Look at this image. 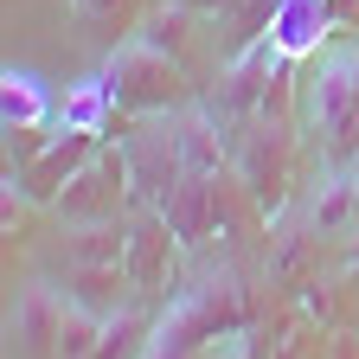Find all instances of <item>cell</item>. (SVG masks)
Returning <instances> with one entry per match:
<instances>
[{
	"label": "cell",
	"instance_id": "9a60e30c",
	"mask_svg": "<svg viewBox=\"0 0 359 359\" xmlns=\"http://www.w3.org/2000/svg\"><path fill=\"white\" fill-rule=\"evenodd\" d=\"M269 39H276V52L295 65L314 39H321V0H283L276 7V26H269Z\"/></svg>",
	"mask_w": 359,
	"mask_h": 359
},
{
	"label": "cell",
	"instance_id": "6da1fadb",
	"mask_svg": "<svg viewBox=\"0 0 359 359\" xmlns=\"http://www.w3.org/2000/svg\"><path fill=\"white\" fill-rule=\"evenodd\" d=\"M103 77H109V97H116L122 116H167V109L193 103L187 65H180L161 39H148V32H128L122 45H109Z\"/></svg>",
	"mask_w": 359,
	"mask_h": 359
},
{
	"label": "cell",
	"instance_id": "9c48e42d",
	"mask_svg": "<svg viewBox=\"0 0 359 359\" xmlns=\"http://www.w3.org/2000/svg\"><path fill=\"white\" fill-rule=\"evenodd\" d=\"M58 327H65V295L45 289V283H26L13 295V353L20 359H52L58 353Z\"/></svg>",
	"mask_w": 359,
	"mask_h": 359
},
{
	"label": "cell",
	"instance_id": "52a82bcc",
	"mask_svg": "<svg viewBox=\"0 0 359 359\" xmlns=\"http://www.w3.org/2000/svg\"><path fill=\"white\" fill-rule=\"evenodd\" d=\"M103 148V135L97 128H65V135H52L39 154H26V167H20V193L32 199V205H52L71 180L90 167V154Z\"/></svg>",
	"mask_w": 359,
	"mask_h": 359
},
{
	"label": "cell",
	"instance_id": "7402d4cb",
	"mask_svg": "<svg viewBox=\"0 0 359 359\" xmlns=\"http://www.w3.org/2000/svg\"><path fill=\"white\" fill-rule=\"evenodd\" d=\"M148 359H199V353H154V346H148Z\"/></svg>",
	"mask_w": 359,
	"mask_h": 359
},
{
	"label": "cell",
	"instance_id": "277c9868",
	"mask_svg": "<svg viewBox=\"0 0 359 359\" xmlns=\"http://www.w3.org/2000/svg\"><path fill=\"white\" fill-rule=\"evenodd\" d=\"M122 154H128V173H135V199L161 205L173 193V180L187 173V161H180V109L135 116V128L122 135Z\"/></svg>",
	"mask_w": 359,
	"mask_h": 359
},
{
	"label": "cell",
	"instance_id": "2e32d148",
	"mask_svg": "<svg viewBox=\"0 0 359 359\" xmlns=\"http://www.w3.org/2000/svg\"><path fill=\"white\" fill-rule=\"evenodd\" d=\"M148 346H154V314H142V308H116L109 327H103L97 359H148Z\"/></svg>",
	"mask_w": 359,
	"mask_h": 359
},
{
	"label": "cell",
	"instance_id": "7a4b0ae2",
	"mask_svg": "<svg viewBox=\"0 0 359 359\" xmlns=\"http://www.w3.org/2000/svg\"><path fill=\"white\" fill-rule=\"evenodd\" d=\"M302 122L321 135L327 161H353L359 154V71H353V45H334V52H321L308 65Z\"/></svg>",
	"mask_w": 359,
	"mask_h": 359
},
{
	"label": "cell",
	"instance_id": "5b68a950",
	"mask_svg": "<svg viewBox=\"0 0 359 359\" xmlns=\"http://www.w3.org/2000/svg\"><path fill=\"white\" fill-rule=\"evenodd\" d=\"M128 199H135L128 154H122V148H97V154H90V167L52 199V212H58L65 224H103V218H122Z\"/></svg>",
	"mask_w": 359,
	"mask_h": 359
},
{
	"label": "cell",
	"instance_id": "30bf717a",
	"mask_svg": "<svg viewBox=\"0 0 359 359\" xmlns=\"http://www.w3.org/2000/svg\"><path fill=\"white\" fill-rule=\"evenodd\" d=\"M224 128L212 103H187L180 109V161H187V173H224L231 167V142H224Z\"/></svg>",
	"mask_w": 359,
	"mask_h": 359
},
{
	"label": "cell",
	"instance_id": "7c38bea8",
	"mask_svg": "<svg viewBox=\"0 0 359 359\" xmlns=\"http://www.w3.org/2000/svg\"><path fill=\"white\" fill-rule=\"evenodd\" d=\"M45 116H52V103H45V83L32 71H7L0 77V122H7V135H39Z\"/></svg>",
	"mask_w": 359,
	"mask_h": 359
},
{
	"label": "cell",
	"instance_id": "ba28073f",
	"mask_svg": "<svg viewBox=\"0 0 359 359\" xmlns=\"http://www.w3.org/2000/svg\"><path fill=\"white\" fill-rule=\"evenodd\" d=\"M180 244L173 238V224H167V212L161 205H142V218L128 224V257H122V269H128V283L142 289V295H167L173 289V269H180Z\"/></svg>",
	"mask_w": 359,
	"mask_h": 359
},
{
	"label": "cell",
	"instance_id": "ffe728a7",
	"mask_svg": "<svg viewBox=\"0 0 359 359\" xmlns=\"http://www.w3.org/2000/svg\"><path fill=\"white\" fill-rule=\"evenodd\" d=\"M65 7H71L90 32H97L103 45H116V32L135 20V0H65Z\"/></svg>",
	"mask_w": 359,
	"mask_h": 359
},
{
	"label": "cell",
	"instance_id": "8992f818",
	"mask_svg": "<svg viewBox=\"0 0 359 359\" xmlns=\"http://www.w3.org/2000/svg\"><path fill=\"white\" fill-rule=\"evenodd\" d=\"M231 187H238L231 167H224V173H180V180H173V193L161 199V212H167L173 238L187 244V250L231 224Z\"/></svg>",
	"mask_w": 359,
	"mask_h": 359
},
{
	"label": "cell",
	"instance_id": "d6986e66",
	"mask_svg": "<svg viewBox=\"0 0 359 359\" xmlns=\"http://www.w3.org/2000/svg\"><path fill=\"white\" fill-rule=\"evenodd\" d=\"M193 7H180V0H167V7H154L148 13V39H161L167 45V52L180 58V65H187V52H193Z\"/></svg>",
	"mask_w": 359,
	"mask_h": 359
},
{
	"label": "cell",
	"instance_id": "8fae6325",
	"mask_svg": "<svg viewBox=\"0 0 359 359\" xmlns=\"http://www.w3.org/2000/svg\"><path fill=\"white\" fill-rule=\"evenodd\" d=\"M122 289H135L122 263H65V302H77V308L116 314L122 308Z\"/></svg>",
	"mask_w": 359,
	"mask_h": 359
},
{
	"label": "cell",
	"instance_id": "4fadbf2b",
	"mask_svg": "<svg viewBox=\"0 0 359 359\" xmlns=\"http://www.w3.org/2000/svg\"><path fill=\"white\" fill-rule=\"evenodd\" d=\"M128 257V224L103 218V224H65V263H122Z\"/></svg>",
	"mask_w": 359,
	"mask_h": 359
},
{
	"label": "cell",
	"instance_id": "44dd1931",
	"mask_svg": "<svg viewBox=\"0 0 359 359\" xmlns=\"http://www.w3.org/2000/svg\"><path fill=\"white\" fill-rule=\"evenodd\" d=\"M180 7H193V13H199V20H218V13H224V7H231V0H180Z\"/></svg>",
	"mask_w": 359,
	"mask_h": 359
},
{
	"label": "cell",
	"instance_id": "3957f363",
	"mask_svg": "<svg viewBox=\"0 0 359 359\" xmlns=\"http://www.w3.org/2000/svg\"><path fill=\"white\" fill-rule=\"evenodd\" d=\"M231 173L244 180V199L257 212H276L289 199V173H295V116H250L238 128Z\"/></svg>",
	"mask_w": 359,
	"mask_h": 359
},
{
	"label": "cell",
	"instance_id": "e0dca14e",
	"mask_svg": "<svg viewBox=\"0 0 359 359\" xmlns=\"http://www.w3.org/2000/svg\"><path fill=\"white\" fill-rule=\"evenodd\" d=\"M353 212H359V180L353 173H327L321 193H314V205H308V224L314 231H340Z\"/></svg>",
	"mask_w": 359,
	"mask_h": 359
},
{
	"label": "cell",
	"instance_id": "ac0fdd59",
	"mask_svg": "<svg viewBox=\"0 0 359 359\" xmlns=\"http://www.w3.org/2000/svg\"><path fill=\"white\" fill-rule=\"evenodd\" d=\"M103 327H109V314L65 302V327H58V353H52V359H97V346H103Z\"/></svg>",
	"mask_w": 359,
	"mask_h": 359
},
{
	"label": "cell",
	"instance_id": "5bb4252c",
	"mask_svg": "<svg viewBox=\"0 0 359 359\" xmlns=\"http://www.w3.org/2000/svg\"><path fill=\"white\" fill-rule=\"evenodd\" d=\"M109 116H116V97H109V77L97 71V77H83L77 90H65V103H58V128H109Z\"/></svg>",
	"mask_w": 359,
	"mask_h": 359
}]
</instances>
